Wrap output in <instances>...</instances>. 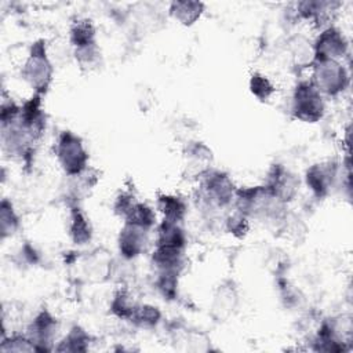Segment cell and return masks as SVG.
I'll list each match as a JSON object with an SVG mask.
<instances>
[{
	"label": "cell",
	"mask_w": 353,
	"mask_h": 353,
	"mask_svg": "<svg viewBox=\"0 0 353 353\" xmlns=\"http://www.w3.org/2000/svg\"><path fill=\"white\" fill-rule=\"evenodd\" d=\"M292 113L305 123H316L324 114L321 92L312 81L299 83L292 95Z\"/></svg>",
	"instance_id": "1"
},
{
	"label": "cell",
	"mask_w": 353,
	"mask_h": 353,
	"mask_svg": "<svg viewBox=\"0 0 353 353\" xmlns=\"http://www.w3.org/2000/svg\"><path fill=\"white\" fill-rule=\"evenodd\" d=\"M55 152L61 167L69 175L80 174L87 165L88 154L83 146V142L79 137L69 131L59 135Z\"/></svg>",
	"instance_id": "2"
},
{
	"label": "cell",
	"mask_w": 353,
	"mask_h": 353,
	"mask_svg": "<svg viewBox=\"0 0 353 353\" xmlns=\"http://www.w3.org/2000/svg\"><path fill=\"white\" fill-rule=\"evenodd\" d=\"M347 73L338 61L316 59L313 70V84L320 92L336 95L347 85Z\"/></svg>",
	"instance_id": "3"
},
{
	"label": "cell",
	"mask_w": 353,
	"mask_h": 353,
	"mask_svg": "<svg viewBox=\"0 0 353 353\" xmlns=\"http://www.w3.org/2000/svg\"><path fill=\"white\" fill-rule=\"evenodd\" d=\"M22 77L36 91H46L52 79V65L46 55L44 46L33 44L32 51L23 63Z\"/></svg>",
	"instance_id": "4"
},
{
	"label": "cell",
	"mask_w": 353,
	"mask_h": 353,
	"mask_svg": "<svg viewBox=\"0 0 353 353\" xmlns=\"http://www.w3.org/2000/svg\"><path fill=\"white\" fill-rule=\"evenodd\" d=\"M347 50V43L345 40V36L341 33L334 26H330L324 29L314 46H313V52H314V59H331V61H338L346 54Z\"/></svg>",
	"instance_id": "5"
},
{
	"label": "cell",
	"mask_w": 353,
	"mask_h": 353,
	"mask_svg": "<svg viewBox=\"0 0 353 353\" xmlns=\"http://www.w3.org/2000/svg\"><path fill=\"white\" fill-rule=\"evenodd\" d=\"M148 244V229L127 223L120 232L119 237V248L123 256L125 258H135L138 256Z\"/></svg>",
	"instance_id": "6"
},
{
	"label": "cell",
	"mask_w": 353,
	"mask_h": 353,
	"mask_svg": "<svg viewBox=\"0 0 353 353\" xmlns=\"http://www.w3.org/2000/svg\"><path fill=\"white\" fill-rule=\"evenodd\" d=\"M265 188L272 196H274L280 201H285L291 196H294L296 190V179L288 170L277 165L272 170L268 186Z\"/></svg>",
	"instance_id": "7"
},
{
	"label": "cell",
	"mask_w": 353,
	"mask_h": 353,
	"mask_svg": "<svg viewBox=\"0 0 353 353\" xmlns=\"http://www.w3.org/2000/svg\"><path fill=\"white\" fill-rule=\"evenodd\" d=\"M204 192H205V196L210 199V201L218 205L228 204L234 193L232 181L226 175L219 172L208 175L205 178Z\"/></svg>",
	"instance_id": "8"
},
{
	"label": "cell",
	"mask_w": 353,
	"mask_h": 353,
	"mask_svg": "<svg viewBox=\"0 0 353 353\" xmlns=\"http://www.w3.org/2000/svg\"><path fill=\"white\" fill-rule=\"evenodd\" d=\"M204 4L201 1H172L170 4V15L181 25H193L203 14Z\"/></svg>",
	"instance_id": "9"
},
{
	"label": "cell",
	"mask_w": 353,
	"mask_h": 353,
	"mask_svg": "<svg viewBox=\"0 0 353 353\" xmlns=\"http://www.w3.org/2000/svg\"><path fill=\"white\" fill-rule=\"evenodd\" d=\"M157 247L181 248L185 247V234L178 222L164 219L157 230Z\"/></svg>",
	"instance_id": "10"
},
{
	"label": "cell",
	"mask_w": 353,
	"mask_h": 353,
	"mask_svg": "<svg viewBox=\"0 0 353 353\" xmlns=\"http://www.w3.org/2000/svg\"><path fill=\"white\" fill-rule=\"evenodd\" d=\"M332 176H334V172L328 167L323 164H316L307 170L306 182H307V186L316 194L324 196L328 192L330 185L332 183Z\"/></svg>",
	"instance_id": "11"
},
{
	"label": "cell",
	"mask_w": 353,
	"mask_h": 353,
	"mask_svg": "<svg viewBox=\"0 0 353 353\" xmlns=\"http://www.w3.org/2000/svg\"><path fill=\"white\" fill-rule=\"evenodd\" d=\"M57 325H55V320L47 313L43 312L40 313L32 323L30 325V341L32 343H50V341L52 339L54 334H55Z\"/></svg>",
	"instance_id": "12"
},
{
	"label": "cell",
	"mask_w": 353,
	"mask_h": 353,
	"mask_svg": "<svg viewBox=\"0 0 353 353\" xmlns=\"http://www.w3.org/2000/svg\"><path fill=\"white\" fill-rule=\"evenodd\" d=\"M69 36H70V43L74 46V48H80V47H85L97 43L95 26L90 19L74 21L70 26Z\"/></svg>",
	"instance_id": "13"
},
{
	"label": "cell",
	"mask_w": 353,
	"mask_h": 353,
	"mask_svg": "<svg viewBox=\"0 0 353 353\" xmlns=\"http://www.w3.org/2000/svg\"><path fill=\"white\" fill-rule=\"evenodd\" d=\"M159 208L164 214V219L179 222L186 214V204L178 196L164 194L159 199Z\"/></svg>",
	"instance_id": "14"
},
{
	"label": "cell",
	"mask_w": 353,
	"mask_h": 353,
	"mask_svg": "<svg viewBox=\"0 0 353 353\" xmlns=\"http://www.w3.org/2000/svg\"><path fill=\"white\" fill-rule=\"evenodd\" d=\"M124 216L127 219L125 221L127 223H132L145 229H149L156 221V215L153 210L143 203H134V205L130 208V211Z\"/></svg>",
	"instance_id": "15"
},
{
	"label": "cell",
	"mask_w": 353,
	"mask_h": 353,
	"mask_svg": "<svg viewBox=\"0 0 353 353\" xmlns=\"http://www.w3.org/2000/svg\"><path fill=\"white\" fill-rule=\"evenodd\" d=\"M70 236L76 244H84L91 237V228L84 216L79 210H76L72 214V222H70Z\"/></svg>",
	"instance_id": "16"
},
{
	"label": "cell",
	"mask_w": 353,
	"mask_h": 353,
	"mask_svg": "<svg viewBox=\"0 0 353 353\" xmlns=\"http://www.w3.org/2000/svg\"><path fill=\"white\" fill-rule=\"evenodd\" d=\"M250 90L252 92V95H255L258 99L261 101H266L272 97V94L274 92V87L270 83V80L261 74V73H254L250 79Z\"/></svg>",
	"instance_id": "17"
},
{
	"label": "cell",
	"mask_w": 353,
	"mask_h": 353,
	"mask_svg": "<svg viewBox=\"0 0 353 353\" xmlns=\"http://www.w3.org/2000/svg\"><path fill=\"white\" fill-rule=\"evenodd\" d=\"M74 55H76V59L79 61V63L81 66L92 68L99 61V48H98L97 43H94V44H90V46H85V47L76 48Z\"/></svg>",
	"instance_id": "18"
},
{
	"label": "cell",
	"mask_w": 353,
	"mask_h": 353,
	"mask_svg": "<svg viewBox=\"0 0 353 353\" xmlns=\"http://www.w3.org/2000/svg\"><path fill=\"white\" fill-rule=\"evenodd\" d=\"M18 226V218L12 211L11 204L7 201L1 203V233L6 237L8 233H12Z\"/></svg>",
	"instance_id": "19"
},
{
	"label": "cell",
	"mask_w": 353,
	"mask_h": 353,
	"mask_svg": "<svg viewBox=\"0 0 353 353\" xmlns=\"http://www.w3.org/2000/svg\"><path fill=\"white\" fill-rule=\"evenodd\" d=\"M112 309L120 317H127V316H134V313L137 310V306L134 303H131L130 296L125 292H119L114 296Z\"/></svg>",
	"instance_id": "20"
},
{
	"label": "cell",
	"mask_w": 353,
	"mask_h": 353,
	"mask_svg": "<svg viewBox=\"0 0 353 353\" xmlns=\"http://www.w3.org/2000/svg\"><path fill=\"white\" fill-rule=\"evenodd\" d=\"M134 316L137 320H141L145 324H154L159 320L160 313H159L157 307L142 306V307H137Z\"/></svg>",
	"instance_id": "21"
}]
</instances>
